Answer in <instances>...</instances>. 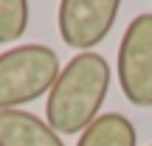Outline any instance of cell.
Masks as SVG:
<instances>
[{
    "instance_id": "cell-1",
    "label": "cell",
    "mask_w": 152,
    "mask_h": 146,
    "mask_svg": "<svg viewBox=\"0 0 152 146\" xmlns=\"http://www.w3.org/2000/svg\"><path fill=\"white\" fill-rule=\"evenodd\" d=\"M110 90V65L102 54H76L59 79L54 81L45 101V121L56 135L85 132L99 118Z\"/></svg>"
},
{
    "instance_id": "cell-2",
    "label": "cell",
    "mask_w": 152,
    "mask_h": 146,
    "mask_svg": "<svg viewBox=\"0 0 152 146\" xmlns=\"http://www.w3.org/2000/svg\"><path fill=\"white\" fill-rule=\"evenodd\" d=\"M59 56L48 45H17L0 54V110H20L51 93L59 79Z\"/></svg>"
},
{
    "instance_id": "cell-3",
    "label": "cell",
    "mask_w": 152,
    "mask_h": 146,
    "mask_svg": "<svg viewBox=\"0 0 152 146\" xmlns=\"http://www.w3.org/2000/svg\"><path fill=\"white\" fill-rule=\"evenodd\" d=\"M118 84L135 107H152V14L132 17L118 45Z\"/></svg>"
},
{
    "instance_id": "cell-4",
    "label": "cell",
    "mask_w": 152,
    "mask_h": 146,
    "mask_svg": "<svg viewBox=\"0 0 152 146\" xmlns=\"http://www.w3.org/2000/svg\"><path fill=\"white\" fill-rule=\"evenodd\" d=\"M118 9V0H62L56 14L62 42L79 54H90L113 31Z\"/></svg>"
},
{
    "instance_id": "cell-5",
    "label": "cell",
    "mask_w": 152,
    "mask_h": 146,
    "mask_svg": "<svg viewBox=\"0 0 152 146\" xmlns=\"http://www.w3.org/2000/svg\"><path fill=\"white\" fill-rule=\"evenodd\" d=\"M0 146H65L39 115L26 110H0Z\"/></svg>"
},
{
    "instance_id": "cell-6",
    "label": "cell",
    "mask_w": 152,
    "mask_h": 146,
    "mask_svg": "<svg viewBox=\"0 0 152 146\" xmlns=\"http://www.w3.org/2000/svg\"><path fill=\"white\" fill-rule=\"evenodd\" d=\"M76 146H138V132L127 115L104 113L79 135Z\"/></svg>"
},
{
    "instance_id": "cell-7",
    "label": "cell",
    "mask_w": 152,
    "mask_h": 146,
    "mask_svg": "<svg viewBox=\"0 0 152 146\" xmlns=\"http://www.w3.org/2000/svg\"><path fill=\"white\" fill-rule=\"evenodd\" d=\"M28 9L26 0H0V45L17 42L28 28Z\"/></svg>"
}]
</instances>
